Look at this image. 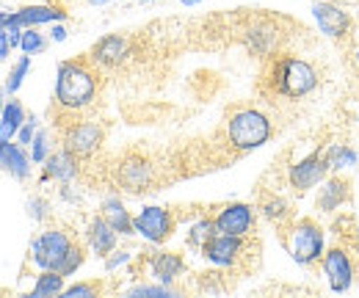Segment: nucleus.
<instances>
[{
  "instance_id": "nucleus-1",
  "label": "nucleus",
  "mask_w": 359,
  "mask_h": 298,
  "mask_svg": "<svg viewBox=\"0 0 359 298\" xmlns=\"http://www.w3.org/2000/svg\"><path fill=\"white\" fill-rule=\"evenodd\" d=\"M269 83L279 97L302 100L310 91H315L318 72L302 58H276L269 72Z\"/></svg>"
},
{
  "instance_id": "nucleus-2",
  "label": "nucleus",
  "mask_w": 359,
  "mask_h": 298,
  "mask_svg": "<svg viewBox=\"0 0 359 298\" xmlns=\"http://www.w3.org/2000/svg\"><path fill=\"white\" fill-rule=\"evenodd\" d=\"M97 94V78L94 72L75 64V61H64L58 67V81H55V100L64 108H83L89 105Z\"/></svg>"
},
{
  "instance_id": "nucleus-3",
  "label": "nucleus",
  "mask_w": 359,
  "mask_h": 298,
  "mask_svg": "<svg viewBox=\"0 0 359 298\" xmlns=\"http://www.w3.org/2000/svg\"><path fill=\"white\" fill-rule=\"evenodd\" d=\"M226 135H229V144L235 149H243V152L257 149L271 138V122L266 114H260L255 108H243L229 119Z\"/></svg>"
},
{
  "instance_id": "nucleus-4",
  "label": "nucleus",
  "mask_w": 359,
  "mask_h": 298,
  "mask_svg": "<svg viewBox=\"0 0 359 298\" xmlns=\"http://www.w3.org/2000/svg\"><path fill=\"white\" fill-rule=\"evenodd\" d=\"M323 229L315 221H302L293 226L287 238V249L299 265H313L323 257Z\"/></svg>"
},
{
  "instance_id": "nucleus-5",
  "label": "nucleus",
  "mask_w": 359,
  "mask_h": 298,
  "mask_svg": "<svg viewBox=\"0 0 359 298\" xmlns=\"http://www.w3.org/2000/svg\"><path fill=\"white\" fill-rule=\"evenodd\" d=\"M72 249V243H69V238L64 235V232H45L42 238H36L34 243H31V255H34V262L39 265V268H45V271H58V265L64 262V257L67 252Z\"/></svg>"
},
{
  "instance_id": "nucleus-6",
  "label": "nucleus",
  "mask_w": 359,
  "mask_h": 298,
  "mask_svg": "<svg viewBox=\"0 0 359 298\" xmlns=\"http://www.w3.org/2000/svg\"><path fill=\"white\" fill-rule=\"evenodd\" d=\"M323 273H326V282H329L332 293L351 290V285H354V262H351L348 252L329 249L326 257H323Z\"/></svg>"
},
{
  "instance_id": "nucleus-7",
  "label": "nucleus",
  "mask_w": 359,
  "mask_h": 298,
  "mask_svg": "<svg viewBox=\"0 0 359 298\" xmlns=\"http://www.w3.org/2000/svg\"><path fill=\"white\" fill-rule=\"evenodd\" d=\"M133 226H135V232L144 235L147 241L163 243V241L172 235L175 221H172V213L163 210V208H144V210L133 218Z\"/></svg>"
},
{
  "instance_id": "nucleus-8",
  "label": "nucleus",
  "mask_w": 359,
  "mask_h": 298,
  "mask_svg": "<svg viewBox=\"0 0 359 298\" xmlns=\"http://www.w3.org/2000/svg\"><path fill=\"white\" fill-rule=\"evenodd\" d=\"M216 232L235 235V238H246L255 226V210L249 205H226L222 213L216 215Z\"/></svg>"
},
{
  "instance_id": "nucleus-9",
  "label": "nucleus",
  "mask_w": 359,
  "mask_h": 298,
  "mask_svg": "<svg viewBox=\"0 0 359 298\" xmlns=\"http://www.w3.org/2000/svg\"><path fill=\"white\" fill-rule=\"evenodd\" d=\"M326 171H332V169H329L326 155L313 152V155H307L304 161H299V163L290 169V185H293L296 191L315 188V185H318V182L326 177Z\"/></svg>"
},
{
  "instance_id": "nucleus-10",
  "label": "nucleus",
  "mask_w": 359,
  "mask_h": 298,
  "mask_svg": "<svg viewBox=\"0 0 359 298\" xmlns=\"http://www.w3.org/2000/svg\"><path fill=\"white\" fill-rule=\"evenodd\" d=\"M243 252V238H235V235H224V232H216L205 246H202V255L205 259H210L213 265H235L238 257Z\"/></svg>"
},
{
  "instance_id": "nucleus-11",
  "label": "nucleus",
  "mask_w": 359,
  "mask_h": 298,
  "mask_svg": "<svg viewBox=\"0 0 359 298\" xmlns=\"http://www.w3.org/2000/svg\"><path fill=\"white\" fill-rule=\"evenodd\" d=\"M313 17H315V22H318V28H320L326 36H332V39H340V36L348 31V25H351L348 14H346L340 6L329 3V0H323V3H315V6H313Z\"/></svg>"
},
{
  "instance_id": "nucleus-12",
  "label": "nucleus",
  "mask_w": 359,
  "mask_h": 298,
  "mask_svg": "<svg viewBox=\"0 0 359 298\" xmlns=\"http://www.w3.org/2000/svg\"><path fill=\"white\" fill-rule=\"evenodd\" d=\"M100 141H102V130L97 128L94 122L75 125V128L67 133V138H64V144H67V149L72 155H91L100 147Z\"/></svg>"
},
{
  "instance_id": "nucleus-13",
  "label": "nucleus",
  "mask_w": 359,
  "mask_h": 298,
  "mask_svg": "<svg viewBox=\"0 0 359 298\" xmlns=\"http://www.w3.org/2000/svg\"><path fill=\"white\" fill-rule=\"evenodd\" d=\"M0 166L17 180H28L31 158L25 155L22 144H11V138H0Z\"/></svg>"
},
{
  "instance_id": "nucleus-14",
  "label": "nucleus",
  "mask_w": 359,
  "mask_h": 298,
  "mask_svg": "<svg viewBox=\"0 0 359 298\" xmlns=\"http://www.w3.org/2000/svg\"><path fill=\"white\" fill-rule=\"evenodd\" d=\"M125 58H128V39L125 36H116V34L102 36L100 42L94 44V50H91V61H97L102 67H116Z\"/></svg>"
},
{
  "instance_id": "nucleus-15",
  "label": "nucleus",
  "mask_w": 359,
  "mask_h": 298,
  "mask_svg": "<svg viewBox=\"0 0 359 298\" xmlns=\"http://www.w3.org/2000/svg\"><path fill=\"white\" fill-rule=\"evenodd\" d=\"M67 14L55 6H25L20 11H14V20L22 25V28H36V25H45V22H61Z\"/></svg>"
},
{
  "instance_id": "nucleus-16",
  "label": "nucleus",
  "mask_w": 359,
  "mask_h": 298,
  "mask_svg": "<svg viewBox=\"0 0 359 298\" xmlns=\"http://www.w3.org/2000/svg\"><path fill=\"white\" fill-rule=\"evenodd\" d=\"M149 268H152V276H155L158 282L172 285L180 273L185 271V262H182V257L180 255H172V252H158V255L152 257Z\"/></svg>"
},
{
  "instance_id": "nucleus-17",
  "label": "nucleus",
  "mask_w": 359,
  "mask_h": 298,
  "mask_svg": "<svg viewBox=\"0 0 359 298\" xmlns=\"http://www.w3.org/2000/svg\"><path fill=\"white\" fill-rule=\"evenodd\" d=\"M116 235H119V232L108 224V218H94V221H91L89 243L100 257H105L114 252V246H116Z\"/></svg>"
},
{
  "instance_id": "nucleus-18",
  "label": "nucleus",
  "mask_w": 359,
  "mask_h": 298,
  "mask_svg": "<svg viewBox=\"0 0 359 298\" xmlns=\"http://www.w3.org/2000/svg\"><path fill=\"white\" fill-rule=\"evenodd\" d=\"M346 196H348V185L343 180L332 177L329 182H323V188L318 194V210L320 213H332V210H337L346 202Z\"/></svg>"
},
{
  "instance_id": "nucleus-19",
  "label": "nucleus",
  "mask_w": 359,
  "mask_h": 298,
  "mask_svg": "<svg viewBox=\"0 0 359 298\" xmlns=\"http://www.w3.org/2000/svg\"><path fill=\"white\" fill-rule=\"evenodd\" d=\"M25 125V111L17 100H8L3 105V114H0V138H14L20 128Z\"/></svg>"
},
{
  "instance_id": "nucleus-20",
  "label": "nucleus",
  "mask_w": 359,
  "mask_h": 298,
  "mask_svg": "<svg viewBox=\"0 0 359 298\" xmlns=\"http://www.w3.org/2000/svg\"><path fill=\"white\" fill-rule=\"evenodd\" d=\"M102 210H105V218H108V224H111V226H114L119 235H133V232H135L133 218H130V213L125 210V205H122L119 199H105Z\"/></svg>"
},
{
  "instance_id": "nucleus-21",
  "label": "nucleus",
  "mask_w": 359,
  "mask_h": 298,
  "mask_svg": "<svg viewBox=\"0 0 359 298\" xmlns=\"http://www.w3.org/2000/svg\"><path fill=\"white\" fill-rule=\"evenodd\" d=\"M47 166V177H55V180H61V182H67V180H72L75 177V155L69 152V149H64V152H55V155H47L45 161Z\"/></svg>"
},
{
  "instance_id": "nucleus-22",
  "label": "nucleus",
  "mask_w": 359,
  "mask_h": 298,
  "mask_svg": "<svg viewBox=\"0 0 359 298\" xmlns=\"http://www.w3.org/2000/svg\"><path fill=\"white\" fill-rule=\"evenodd\" d=\"M64 293V276L58 271H45L36 279V287L31 290V298H45V296H61Z\"/></svg>"
},
{
  "instance_id": "nucleus-23",
  "label": "nucleus",
  "mask_w": 359,
  "mask_h": 298,
  "mask_svg": "<svg viewBox=\"0 0 359 298\" xmlns=\"http://www.w3.org/2000/svg\"><path fill=\"white\" fill-rule=\"evenodd\" d=\"M213 235H216V224H213L210 218H202V221H196V224L191 226V232H188V246H191L194 252H202V246H205Z\"/></svg>"
},
{
  "instance_id": "nucleus-24",
  "label": "nucleus",
  "mask_w": 359,
  "mask_h": 298,
  "mask_svg": "<svg viewBox=\"0 0 359 298\" xmlns=\"http://www.w3.org/2000/svg\"><path fill=\"white\" fill-rule=\"evenodd\" d=\"M326 161H329V169L332 171L351 169V166H357V152L348 149V147H332L326 152Z\"/></svg>"
},
{
  "instance_id": "nucleus-25",
  "label": "nucleus",
  "mask_w": 359,
  "mask_h": 298,
  "mask_svg": "<svg viewBox=\"0 0 359 298\" xmlns=\"http://www.w3.org/2000/svg\"><path fill=\"white\" fill-rule=\"evenodd\" d=\"M20 47H22V53L36 55V53H42L47 47V39L36 28H25V31H22V39H20Z\"/></svg>"
},
{
  "instance_id": "nucleus-26",
  "label": "nucleus",
  "mask_w": 359,
  "mask_h": 298,
  "mask_svg": "<svg viewBox=\"0 0 359 298\" xmlns=\"http://www.w3.org/2000/svg\"><path fill=\"white\" fill-rule=\"evenodd\" d=\"M28 69H31V55L25 53L20 61H17V67L11 69V75H8V81H6V91L8 94H14L20 86H22V81H25V75H28Z\"/></svg>"
},
{
  "instance_id": "nucleus-27",
  "label": "nucleus",
  "mask_w": 359,
  "mask_h": 298,
  "mask_svg": "<svg viewBox=\"0 0 359 298\" xmlns=\"http://www.w3.org/2000/svg\"><path fill=\"white\" fill-rule=\"evenodd\" d=\"M47 155H50L47 133L45 130H36V135H34V141H31V161H34V163H45Z\"/></svg>"
},
{
  "instance_id": "nucleus-28",
  "label": "nucleus",
  "mask_w": 359,
  "mask_h": 298,
  "mask_svg": "<svg viewBox=\"0 0 359 298\" xmlns=\"http://www.w3.org/2000/svg\"><path fill=\"white\" fill-rule=\"evenodd\" d=\"M122 180H125V185H130V188H141V185L149 180V169H147V166H141V163H133V166H128V169H125Z\"/></svg>"
},
{
  "instance_id": "nucleus-29",
  "label": "nucleus",
  "mask_w": 359,
  "mask_h": 298,
  "mask_svg": "<svg viewBox=\"0 0 359 298\" xmlns=\"http://www.w3.org/2000/svg\"><path fill=\"white\" fill-rule=\"evenodd\" d=\"M81 262H83V252H81L78 246H72V249L67 252V257H64V262L58 265V273H61V276H72V273L81 268Z\"/></svg>"
},
{
  "instance_id": "nucleus-30",
  "label": "nucleus",
  "mask_w": 359,
  "mask_h": 298,
  "mask_svg": "<svg viewBox=\"0 0 359 298\" xmlns=\"http://www.w3.org/2000/svg\"><path fill=\"white\" fill-rule=\"evenodd\" d=\"M128 296H161V298H172V296H177L169 285H138V287H133Z\"/></svg>"
},
{
  "instance_id": "nucleus-31",
  "label": "nucleus",
  "mask_w": 359,
  "mask_h": 298,
  "mask_svg": "<svg viewBox=\"0 0 359 298\" xmlns=\"http://www.w3.org/2000/svg\"><path fill=\"white\" fill-rule=\"evenodd\" d=\"M61 296L67 298H89V296H97V285H72V287H67Z\"/></svg>"
},
{
  "instance_id": "nucleus-32",
  "label": "nucleus",
  "mask_w": 359,
  "mask_h": 298,
  "mask_svg": "<svg viewBox=\"0 0 359 298\" xmlns=\"http://www.w3.org/2000/svg\"><path fill=\"white\" fill-rule=\"evenodd\" d=\"M17 135H20V144H22V147H25V144H31V141H34V135H36V119H34V116H31V119H25V125L20 128Z\"/></svg>"
},
{
  "instance_id": "nucleus-33",
  "label": "nucleus",
  "mask_w": 359,
  "mask_h": 298,
  "mask_svg": "<svg viewBox=\"0 0 359 298\" xmlns=\"http://www.w3.org/2000/svg\"><path fill=\"white\" fill-rule=\"evenodd\" d=\"M266 215L269 218H282L285 215V202H269L266 205Z\"/></svg>"
},
{
  "instance_id": "nucleus-34",
  "label": "nucleus",
  "mask_w": 359,
  "mask_h": 298,
  "mask_svg": "<svg viewBox=\"0 0 359 298\" xmlns=\"http://www.w3.org/2000/svg\"><path fill=\"white\" fill-rule=\"evenodd\" d=\"M114 255H116V257H111V259L105 262V268H108V271H114V268H119L122 262H128V259H130V255H128V252H114Z\"/></svg>"
},
{
  "instance_id": "nucleus-35",
  "label": "nucleus",
  "mask_w": 359,
  "mask_h": 298,
  "mask_svg": "<svg viewBox=\"0 0 359 298\" xmlns=\"http://www.w3.org/2000/svg\"><path fill=\"white\" fill-rule=\"evenodd\" d=\"M11 50V39H8V31H0V58H6Z\"/></svg>"
},
{
  "instance_id": "nucleus-36",
  "label": "nucleus",
  "mask_w": 359,
  "mask_h": 298,
  "mask_svg": "<svg viewBox=\"0 0 359 298\" xmlns=\"http://www.w3.org/2000/svg\"><path fill=\"white\" fill-rule=\"evenodd\" d=\"M50 36H53V42H64V39H67V28H64V25H53Z\"/></svg>"
},
{
  "instance_id": "nucleus-37",
  "label": "nucleus",
  "mask_w": 359,
  "mask_h": 298,
  "mask_svg": "<svg viewBox=\"0 0 359 298\" xmlns=\"http://www.w3.org/2000/svg\"><path fill=\"white\" fill-rule=\"evenodd\" d=\"M42 208H45L42 202H31V205H28V213L34 215V218H42V215H45V210H42Z\"/></svg>"
},
{
  "instance_id": "nucleus-38",
  "label": "nucleus",
  "mask_w": 359,
  "mask_h": 298,
  "mask_svg": "<svg viewBox=\"0 0 359 298\" xmlns=\"http://www.w3.org/2000/svg\"><path fill=\"white\" fill-rule=\"evenodd\" d=\"M8 20H11V14H6V11H3V14H0V31H6V28H8Z\"/></svg>"
},
{
  "instance_id": "nucleus-39",
  "label": "nucleus",
  "mask_w": 359,
  "mask_h": 298,
  "mask_svg": "<svg viewBox=\"0 0 359 298\" xmlns=\"http://www.w3.org/2000/svg\"><path fill=\"white\" fill-rule=\"evenodd\" d=\"M199 0H182V6H196Z\"/></svg>"
},
{
  "instance_id": "nucleus-40",
  "label": "nucleus",
  "mask_w": 359,
  "mask_h": 298,
  "mask_svg": "<svg viewBox=\"0 0 359 298\" xmlns=\"http://www.w3.org/2000/svg\"><path fill=\"white\" fill-rule=\"evenodd\" d=\"M89 3H94V6H100V3H111V0H89Z\"/></svg>"
},
{
  "instance_id": "nucleus-41",
  "label": "nucleus",
  "mask_w": 359,
  "mask_h": 298,
  "mask_svg": "<svg viewBox=\"0 0 359 298\" xmlns=\"http://www.w3.org/2000/svg\"><path fill=\"white\" fill-rule=\"evenodd\" d=\"M0 114H3V88H0Z\"/></svg>"
},
{
  "instance_id": "nucleus-42",
  "label": "nucleus",
  "mask_w": 359,
  "mask_h": 298,
  "mask_svg": "<svg viewBox=\"0 0 359 298\" xmlns=\"http://www.w3.org/2000/svg\"><path fill=\"white\" fill-rule=\"evenodd\" d=\"M141 3H152V0H141Z\"/></svg>"
},
{
  "instance_id": "nucleus-43",
  "label": "nucleus",
  "mask_w": 359,
  "mask_h": 298,
  "mask_svg": "<svg viewBox=\"0 0 359 298\" xmlns=\"http://www.w3.org/2000/svg\"><path fill=\"white\" fill-rule=\"evenodd\" d=\"M357 61H359V50H357Z\"/></svg>"
}]
</instances>
